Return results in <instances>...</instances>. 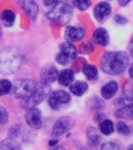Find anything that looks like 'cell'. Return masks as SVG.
I'll list each match as a JSON object with an SVG mask.
<instances>
[{
  "label": "cell",
  "instance_id": "obj_1",
  "mask_svg": "<svg viewBox=\"0 0 133 150\" xmlns=\"http://www.w3.org/2000/svg\"><path fill=\"white\" fill-rule=\"evenodd\" d=\"M130 63V56L124 51L107 52L100 59V68L104 74L118 76L126 70Z\"/></svg>",
  "mask_w": 133,
  "mask_h": 150
},
{
  "label": "cell",
  "instance_id": "obj_2",
  "mask_svg": "<svg viewBox=\"0 0 133 150\" xmlns=\"http://www.w3.org/2000/svg\"><path fill=\"white\" fill-rule=\"evenodd\" d=\"M23 58L20 52L16 47L9 46L0 51V74L10 75L20 68Z\"/></svg>",
  "mask_w": 133,
  "mask_h": 150
},
{
  "label": "cell",
  "instance_id": "obj_3",
  "mask_svg": "<svg viewBox=\"0 0 133 150\" xmlns=\"http://www.w3.org/2000/svg\"><path fill=\"white\" fill-rule=\"evenodd\" d=\"M73 13L74 6L71 0H60L47 13L46 17L59 26H65L70 22Z\"/></svg>",
  "mask_w": 133,
  "mask_h": 150
},
{
  "label": "cell",
  "instance_id": "obj_4",
  "mask_svg": "<svg viewBox=\"0 0 133 150\" xmlns=\"http://www.w3.org/2000/svg\"><path fill=\"white\" fill-rule=\"evenodd\" d=\"M39 86V82L35 80L23 78V79L15 80L13 83L11 92L15 98L20 99H24L28 98Z\"/></svg>",
  "mask_w": 133,
  "mask_h": 150
},
{
  "label": "cell",
  "instance_id": "obj_5",
  "mask_svg": "<svg viewBox=\"0 0 133 150\" xmlns=\"http://www.w3.org/2000/svg\"><path fill=\"white\" fill-rule=\"evenodd\" d=\"M50 91H51L50 84L44 83V82H41L39 83V86L37 90L31 96H29L28 98L21 100V107L26 110H29L30 108L36 107L48 96L50 94Z\"/></svg>",
  "mask_w": 133,
  "mask_h": 150
},
{
  "label": "cell",
  "instance_id": "obj_6",
  "mask_svg": "<svg viewBox=\"0 0 133 150\" xmlns=\"http://www.w3.org/2000/svg\"><path fill=\"white\" fill-rule=\"evenodd\" d=\"M77 49L71 42L66 41L61 43L59 52L55 56L56 63L59 65L65 66L72 63L77 56Z\"/></svg>",
  "mask_w": 133,
  "mask_h": 150
},
{
  "label": "cell",
  "instance_id": "obj_7",
  "mask_svg": "<svg viewBox=\"0 0 133 150\" xmlns=\"http://www.w3.org/2000/svg\"><path fill=\"white\" fill-rule=\"evenodd\" d=\"M76 125V122L72 117L64 116L59 117L53 124L51 129V136L58 138L59 136L69 132Z\"/></svg>",
  "mask_w": 133,
  "mask_h": 150
},
{
  "label": "cell",
  "instance_id": "obj_8",
  "mask_svg": "<svg viewBox=\"0 0 133 150\" xmlns=\"http://www.w3.org/2000/svg\"><path fill=\"white\" fill-rule=\"evenodd\" d=\"M71 102V96L65 90H56L49 94L48 105L53 110H60L63 105H66Z\"/></svg>",
  "mask_w": 133,
  "mask_h": 150
},
{
  "label": "cell",
  "instance_id": "obj_9",
  "mask_svg": "<svg viewBox=\"0 0 133 150\" xmlns=\"http://www.w3.org/2000/svg\"><path fill=\"white\" fill-rule=\"evenodd\" d=\"M42 113L38 108H30L27 110L25 115L26 123L34 130H38L42 127Z\"/></svg>",
  "mask_w": 133,
  "mask_h": 150
},
{
  "label": "cell",
  "instance_id": "obj_10",
  "mask_svg": "<svg viewBox=\"0 0 133 150\" xmlns=\"http://www.w3.org/2000/svg\"><path fill=\"white\" fill-rule=\"evenodd\" d=\"M112 12L111 5L107 1H102L96 5L93 8V16L96 21L102 22L111 15Z\"/></svg>",
  "mask_w": 133,
  "mask_h": 150
},
{
  "label": "cell",
  "instance_id": "obj_11",
  "mask_svg": "<svg viewBox=\"0 0 133 150\" xmlns=\"http://www.w3.org/2000/svg\"><path fill=\"white\" fill-rule=\"evenodd\" d=\"M122 98L117 100V104L124 105L133 103V78H128L124 82L121 88Z\"/></svg>",
  "mask_w": 133,
  "mask_h": 150
},
{
  "label": "cell",
  "instance_id": "obj_12",
  "mask_svg": "<svg viewBox=\"0 0 133 150\" xmlns=\"http://www.w3.org/2000/svg\"><path fill=\"white\" fill-rule=\"evenodd\" d=\"M86 30L83 27L67 26L65 30V38L69 42H78L86 36Z\"/></svg>",
  "mask_w": 133,
  "mask_h": 150
},
{
  "label": "cell",
  "instance_id": "obj_13",
  "mask_svg": "<svg viewBox=\"0 0 133 150\" xmlns=\"http://www.w3.org/2000/svg\"><path fill=\"white\" fill-rule=\"evenodd\" d=\"M119 89V85L115 81H110L104 84L100 88V94L103 98L109 100L116 96Z\"/></svg>",
  "mask_w": 133,
  "mask_h": 150
},
{
  "label": "cell",
  "instance_id": "obj_14",
  "mask_svg": "<svg viewBox=\"0 0 133 150\" xmlns=\"http://www.w3.org/2000/svg\"><path fill=\"white\" fill-rule=\"evenodd\" d=\"M23 10L33 20L37 18L39 13V6L35 0H20Z\"/></svg>",
  "mask_w": 133,
  "mask_h": 150
},
{
  "label": "cell",
  "instance_id": "obj_15",
  "mask_svg": "<svg viewBox=\"0 0 133 150\" xmlns=\"http://www.w3.org/2000/svg\"><path fill=\"white\" fill-rule=\"evenodd\" d=\"M93 41L100 46H107L110 43V35L104 28H97L93 34Z\"/></svg>",
  "mask_w": 133,
  "mask_h": 150
},
{
  "label": "cell",
  "instance_id": "obj_16",
  "mask_svg": "<svg viewBox=\"0 0 133 150\" xmlns=\"http://www.w3.org/2000/svg\"><path fill=\"white\" fill-rule=\"evenodd\" d=\"M58 73L59 72H58V69L55 66L51 65L45 67L42 69L41 71V82L49 84L51 83H53L58 79Z\"/></svg>",
  "mask_w": 133,
  "mask_h": 150
},
{
  "label": "cell",
  "instance_id": "obj_17",
  "mask_svg": "<svg viewBox=\"0 0 133 150\" xmlns=\"http://www.w3.org/2000/svg\"><path fill=\"white\" fill-rule=\"evenodd\" d=\"M74 72L71 69H64L58 73V81L62 86L68 87L74 81Z\"/></svg>",
  "mask_w": 133,
  "mask_h": 150
},
{
  "label": "cell",
  "instance_id": "obj_18",
  "mask_svg": "<svg viewBox=\"0 0 133 150\" xmlns=\"http://www.w3.org/2000/svg\"><path fill=\"white\" fill-rule=\"evenodd\" d=\"M114 116L118 119L128 120L133 121V103L121 105V107L119 108L114 112Z\"/></svg>",
  "mask_w": 133,
  "mask_h": 150
},
{
  "label": "cell",
  "instance_id": "obj_19",
  "mask_svg": "<svg viewBox=\"0 0 133 150\" xmlns=\"http://www.w3.org/2000/svg\"><path fill=\"white\" fill-rule=\"evenodd\" d=\"M16 15L15 12L12 9H5L1 13L0 20L2 24L6 28H12L16 22Z\"/></svg>",
  "mask_w": 133,
  "mask_h": 150
},
{
  "label": "cell",
  "instance_id": "obj_20",
  "mask_svg": "<svg viewBox=\"0 0 133 150\" xmlns=\"http://www.w3.org/2000/svg\"><path fill=\"white\" fill-rule=\"evenodd\" d=\"M69 87L70 92L77 97H81L83 96L89 88L88 84L83 81H77L75 83L70 84Z\"/></svg>",
  "mask_w": 133,
  "mask_h": 150
},
{
  "label": "cell",
  "instance_id": "obj_21",
  "mask_svg": "<svg viewBox=\"0 0 133 150\" xmlns=\"http://www.w3.org/2000/svg\"><path fill=\"white\" fill-rule=\"evenodd\" d=\"M86 136L91 145L97 146L100 144L101 137L99 131L94 127H89L86 130Z\"/></svg>",
  "mask_w": 133,
  "mask_h": 150
},
{
  "label": "cell",
  "instance_id": "obj_22",
  "mask_svg": "<svg viewBox=\"0 0 133 150\" xmlns=\"http://www.w3.org/2000/svg\"><path fill=\"white\" fill-rule=\"evenodd\" d=\"M82 72L89 81H95L98 77V70L94 65L86 64L82 68Z\"/></svg>",
  "mask_w": 133,
  "mask_h": 150
},
{
  "label": "cell",
  "instance_id": "obj_23",
  "mask_svg": "<svg viewBox=\"0 0 133 150\" xmlns=\"http://www.w3.org/2000/svg\"><path fill=\"white\" fill-rule=\"evenodd\" d=\"M21 149L20 144L13 138H7L0 142V149L18 150Z\"/></svg>",
  "mask_w": 133,
  "mask_h": 150
},
{
  "label": "cell",
  "instance_id": "obj_24",
  "mask_svg": "<svg viewBox=\"0 0 133 150\" xmlns=\"http://www.w3.org/2000/svg\"><path fill=\"white\" fill-rule=\"evenodd\" d=\"M99 130L104 135H111L114 132V123L109 119H104L99 124Z\"/></svg>",
  "mask_w": 133,
  "mask_h": 150
},
{
  "label": "cell",
  "instance_id": "obj_25",
  "mask_svg": "<svg viewBox=\"0 0 133 150\" xmlns=\"http://www.w3.org/2000/svg\"><path fill=\"white\" fill-rule=\"evenodd\" d=\"M24 131V127L22 124H16L9 127L8 130V137L16 138L21 135Z\"/></svg>",
  "mask_w": 133,
  "mask_h": 150
},
{
  "label": "cell",
  "instance_id": "obj_26",
  "mask_svg": "<svg viewBox=\"0 0 133 150\" xmlns=\"http://www.w3.org/2000/svg\"><path fill=\"white\" fill-rule=\"evenodd\" d=\"M13 83L9 80L0 79V96H6L11 92Z\"/></svg>",
  "mask_w": 133,
  "mask_h": 150
},
{
  "label": "cell",
  "instance_id": "obj_27",
  "mask_svg": "<svg viewBox=\"0 0 133 150\" xmlns=\"http://www.w3.org/2000/svg\"><path fill=\"white\" fill-rule=\"evenodd\" d=\"M115 128H116L117 132L122 136L127 137V136L130 135L131 133H132V131L129 128V127L123 121L118 122L116 124V126H115Z\"/></svg>",
  "mask_w": 133,
  "mask_h": 150
},
{
  "label": "cell",
  "instance_id": "obj_28",
  "mask_svg": "<svg viewBox=\"0 0 133 150\" xmlns=\"http://www.w3.org/2000/svg\"><path fill=\"white\" fill-rule=\"evenodd\" d=\"M90 102L91 110H94L96 112L103 110L105 106L104 102L103 101V99H101L97 96H93V98L90 99Z\"/></svg>",
  "mask_w": 133,
  "mask_h": 150
},
{
  "label": "cell",
  "instance_id": "obj_29",
  "mask_svg": "<svg viewBox=\"0 0 133 150\" xmlns=\"http://www.w3.org/2000/svg\"><path fill=\"white\" fill-rule=\"evenodd\" d=\"M74 8H76L79 11H85L90 8L91 0H72Z\"/></svg>",
  "mask_w": 133,
  "mask_h": 150
},
{
  "label": "cell",
  "instance_id": "obj_30",
  "mask_svg": "<svg viewBox=\"0 0 133 150\" xmlns=\"http://www.w3.org/2000/svg\"><path fill=\"white\" fill-rule=\"evenodd\" d=\"M122 147L120 143H118L117 142H108L102 144L100 149L104 150H119Z\"/></svg>",
  "mask_w": 133,
  "mask_h": 150
},
{
  "label": "cell",
  "instance_id": "obj_31",
  "mask_svg": "<svg viewBox=\"0 0 133 150\" xmlns=\"http://www.w3.org/2000/svg\"><path fill=\"white\" fill-rule=\"evenodd\" d=\"M9 121V113L3 105H0V125H5Z\"/></svg>",
  "mask_w": 133,
  "mask_h": 150
},
{
  "label": "cell",
  "instance_id": "obj_32",
  "mask_svg": "<svg viewBox=\"0 0 133 150\" xmlns=\"http://www.w3.org/2000/svg\"><path fill=\"white\" fill-rule=\"evenodd\" d=\"M113 21H114V23L116 24H118V25H125V24L128 23V19L125 17V16H121L120 14L114 15Z\"/></svg>",
  "mask_w": 133,
  "mask_h": 150
},
{
  "label": "cell",
  "instance_id": "obj_33",
  "mask_svg": "<svg viewBox=\"0 0 133 150\" xmlns=\"http://www.w3.org/2000/svg\"><path fill=\"white\" fill-rule=\"evenodd\" d=\"M36 138V134L30 131H23V141L24 142H32L33 139Z\"/></svg>",
  "mask_w": 133,
  "mask_h": 150
},
{
  "label": "cell",
  "instance_id": "obj_34",
  "mask_svg": "<svg viewBox=\"0 0 133 150\" xmlns=\"http://www.w3.org/2000/svg\"><path fill=\"white\" fill-rule=\"evenodd\" d=\"M104 119H106L105 115L104 114L103 112H100V111H97V112H95L94 116H93V120H94L96 123H98V124H100V122L103 121Z\"/></svg>",
  "mask_w": 133,
  "mask_h": 150
},
{
  "label": "cell",
  "instance_id": "obj_35",
  "mask_svg": "<svg viewBox=\"0 0 133 150\" xmlns=\"http://www.w3.org/2000/svg\"><path fill=\"white\" fill-rule=\"evenodd\" d=\"M92 49H93L92 46L88 43H83V45H80V52L83 54H87L90 51H92L91 50Z\"/></svg>",
  "mask_w": 133,
  "mask_h": 150
},
{
  "label": "cell",
  "instance_id": "obj_36",
  "mask_svg": "<svg viewBox=\"0 0 133 150\" xmlns=\"http://www.w3.org/2000/svg\"><path fill=\"white\" fill-rule=\"evenodd\" d=\"M60 0H43V5L45 7H53L55 6Z\"/></svg>",
  "mask_w": 133,
  "mask_h": 150
},
{
  "label": "cell",
  "instance_id": "obj_37",
  "mask_svg": "<svg viewBox=\"0 0 133 150\" xmlns=\"http://www.w3.org/2000/svg\"><path fill=\"white\" fill-rule=\"evenodd\" d=\"M128 53H129V56L133 59V35L131 38L130 41H129V43L128 45Z\"/></svg>",
  "mask_w": 133,
  "mask_h": 150
},
{
  "label": "cell",
  "instance_id": "obj_38",
  "mask_svg": "<svg viewBox=\"0 0 133 150\" xmlns=\"http://www.w3.org/2000/svg\"><path fill=\"white\" fill-rule=\"evenodd\" d=\"M58 142H59V140L57 138H51L48 141V145L50 147H54V146H56V145H58Z\"/></svg>",
  "mask_w": 133,
  "mask_h": 150
},
{
  "label": "cell",
  "instance_id": "obj_39",
  "mask_svg": "<svg viewBox=\"0 0 133 150\" xmlns=\"http://www.w3.org/2000/svg\"><path fill=\"white\" fill-rule=\"evenodd\" d=\"M117 1H118V4L121 7H125L131 2V0H117Z\"/></svg>",
  "mask_w": 133,
  "mask_h": 150
},
{
  "label": "cell",
  "instance_id": "obj_40",
  "mask_svg": "<svg viewBox=\"0 0 133 150\" xmlns=\"http://www.w3.org/2000/svg\"><path fill=\"white\" fill-rule=\"evenodd\" d=\"M128 74H129L131 78H133V63H132L128 68Z\"/></svg>",
  "mask_w": 133,
  "mask_h": 150
},
{
  "label": "cell",
  "instance_id": "obj_41",
  "mask_svg": "<svg viewBox=\"0 0 133 150\" xmlns=\"http://www.w3.org/2000/svg\"><path fill=\"white\" fill-rule=\"evenodd\" d=\"M2 28H1V25H0V40L2 38Z\"/></svg>",
  "mask_w": 133,
  "mask_h": 150
},
{
  "label": "cell",
  "instance_id": "obj_42",
  "mask_svg": "<svg viewBox=\"0 0 133 150\" xmlns=\"http://www.w3.org/2000/svg\"><path fill=\"white\" fill-rule=\"evenodd\" d=\"M128 149H133V145H130L128 146Z\"/></svg>",
  "mask_w": 133,
  "mask_h": 150
},
{
  "label": "cell",
  "instance_id": "obj_43",
  "mask_svg": "<svg viewBox=\"0 0 133 150\" xmlns=\"http://www.w3.org/2000/svg\"><path fill=\"white\" fill-rule=\"evenodd\" d=\"M132 132H133V127H132Z\"/></svg>",
  "mask_w": 133,
  "mask_h": 150
},
{
  "label": "cell",
  "instance_id": "obj_44",
  "mask_svg": "<svg viewBox=\"0 0 133 150\" xmlns=\"http://www.w3.org/2000/svg\"><path fill=\"white\" fill-rule=\"evenodd\" d=\"M107 1H112V0H107Z\"/></svg>",
  "mask_w": 133,
  "mask_h": 150
}]
</instances>
